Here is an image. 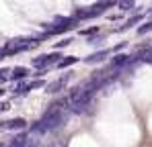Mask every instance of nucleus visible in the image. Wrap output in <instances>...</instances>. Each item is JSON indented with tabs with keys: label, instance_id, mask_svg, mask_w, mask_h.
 <instances>
[{
	"label": "nucleus",
	"instance_id": "nucleus-16",
	"mask_svg": "<svg viewBox=\"0 0 152 147\" xmlns=\"http://www.w3.org/2000/svg\"><path fill=\"white\" fill-rule=\"evenodd\" d=\"M8 108H10V102H8V100H2V102H0V112H6Z\"/></svg>",
	"mask_w": 152,
	"mask_h": 147
},
{
	"label": "nucleus",
	"instance_id": "nucleus-15",
	"mask_svg": "<svg viewBox=\"0 0 152 147\" xmlns=\"http://www.w3.org/2000/svg\"><path fill=\"white\" fill-rule=\"evenodd\" d=\"M93 33H99V29H97V27H91V29H84V31H80V35H93Z\"/></svg>",
	"mask_w": 152,
	"mask_h": 147
},
{
	"label": "nucleus",
	"instance_id": "nucleus-17",
	"mask_svg": "<svg viewBox=\"0 0 152 147\" xmlns=\"http://www.w3.org/2000/svg\"><path fill=\"white\" fill-rule=\"evenodd\" d=\"M8 72H10V70H6V68H4V70H0V84L8 80V76H6V74H8Z\"/></svg>",
	"mask_w": 152,
	"mask_h": 147
},
{
	"label": "nucleus",
	"instance_id": "nucleus-9",
	"mask_svg": "<svg viewBox=\"0 0 152 147\" xmlns=\"http://www.w3.org/2000/svg\"><path fill=\"white\" fill-rule=\"evenodd\" d=\"M109 53H113V49H101V51H97V53L88 55V57H86V63H99V61H103Z\"/></svg>",
	"mask_w": 152,
	"mask_h": 147
},
{
	"label": "nucleus",
	"instance_id": "nucleus-13",
	"mask_svg": "<svg viewBox=\"0 0 152 147\" xmlns=\"http://www.w3.org/2000/svg\"><path fill=\"white\" fill-rule=\"evenodd\" d=\"M142 19H144V17H142V14H136V17H132V19H129V21H127V23L124 24V27H121V29H129V27H134V24H136V23H140V21H142Z\"/></svg>",
	"mask_w": 152,
	"mask_h": 147
},
{
	"label": "nucleus",
	"instance_id": "nucleus-12",
	"mask_svg": "<svg viewBox=\"0 0 152 147\" xmlns=\"http://www.w3.org/2000/svg\"><path fill=\"white\" fill-rule=\"evenodd\" d=\"M117 6H119L121 10H134L136 2H134V0H117Z\"/></svg>",
	"mask_w": 152,
	"mask_h": 147
},
{
	"label": "nucleus",
	"instance_id": "nucleus-10",
	"mask_svg": "<svg viewBox=\"0 0 152 147\" xmlns=\"http://www.w3.org/2000/svg\"><path fill=\"white\" fill-rule=\"evenodd\" d=\"M8 147H29V135H27V133L15 135V139L8 143Z\"/></svg>",
	"mask_w": 152,
	"mask_h": 147
},
{
	"label": "nucleus",
	"instance_id": "nucleus-4",
	"mask_svg": "<svg viewBox=\"0 0 152 147\" xmlns=\"http://www.w3.org/2000/svg\"><path fill=\"white\" fill-rule=\"evenodd\" d=\"M60 53L58 51H53V53H45V55H39V57H35L33 59V66L37 68V70H48L50 66H58L60 63Z\"/></svg>",
	"mask_w": 152,
	"mask_h": 147
},
{
	"label": "nucleus",
	"instance_id": "nucleus-3",
	"mask_svg": "<svg viewBox=\"0 0 152 147\" xmlns=\"http://www.w3.org/2000/svg\"><path fill=\"white\" fill-rule=\"evenodd\" d=\"M78 21H76L74 17H58L53 23L45 24V33H43V37H50V35H60V33H64V31H70L72 27H76Z\"/></svg>",
	"mask_w": 152,
	"mask_h": 147
},
{
	"label": "nucleus",
	"instance_id": "nucleus-11",
	"mask_svg": "<svg viewBox=\"0 0 152 147\" xmlns=\"http://www.w3.org/2000/svg\"><path fill=\"white\" fill-rule=\"evenodd\" d=\"M76 61H78V57H64V59H60V63H58V68L60 70H64V68H70V66H74Z\"/></svg>",
	"mask_w": 152,
	"mask_h": 147
},
{
	"label": "nucleus",
	"instance_id": "nucleus-6",
	"mask_svg": "<svg viewBox=\"0 0 152 147\" xmlns=\"http://www.w3.org/2000/svg\"><path fill=\"white\" fill-rule=\"evenodd\" d=\"M68 80H70V74L68 76H62V78H58L56 82H51L45 86V92H50V94H56V92H60V90H64L66 88V84H68Z\"/></svg>",
	"mask_w": 152,
	"mask_h": 147
},
{
	"label": "nucleus",
	"instance_id": "nucleus-7",
	"mask_svg": "<svg viewBox=\"0 0 152 147\" xmlns=\"http://www.w3.org/2000/svg\"><path fill=\"white\" fill-rule=\"evenodd\" d=\"M129 57L132 55H127V53H117L113 57V61H111V68L113 70H124L126 66H129Z\"/></svg>",
	"mask_w": 152,
	"mask_h": 147
},
{
	"label": "nucleus",
	"instance_id": "nucleus-18",
	"mask_svg": "<svg viewBox=\"0 0 152 147\" xmlns=\"http://www.w3.org/2000/svg\"><path fill=\"white\" fill-rule=\"evenodd\" d=\"M70 43H72V39H64V41H60V43H58L56 47H58V49H62V47H66V45H70Z\"/></svg>",
	"mask_w": 152,
	"mask_h": 147
},
{
	"label": "nucleus",
	"instance_id": "nucleus-1",
	"mask_svg": "<svg viewBox=\"0 0 152 147\" xmlns=\"http://www.w3.org/2000/svg\"><path fill=\"white\" fill-rule=\"evenodd\" d=\"M68 102H70V100H58V102L50 104L48 112H45V115H43L39 121L31 127V131H33V133L43 135V133H48V131H53V129L62 127V125H64V121H66L64 108L68 106Z\"/></svg>",
	"mask_w": 152,
	"mask_h": 147
},
{
	"label": "nucleus",
	"instance_id": "nucleus-5",
	"mask_svg": "<svg viewBox=\"0 0 152 147\" xmlns=\"http://www.w3.org/2000/svg\"><path fill=\"white\" fill-rule=\"evenodd\" d=\"M25 127H27V121L25 119H19V117L0 122V131H23Z\"/></svg>",
	"mask_w": 152,
	"mask_h": 147
},
{
	"label": "nucleus",
	"instance_id": "nucleus-19",
	"mask_svg": "<svg viewBox=\"0 0 152 147\" xmlns=\"http://www.w3.org/2000/svg\"><path fill=\"white\" fill-rule=\"evenodd\" d=\"M2 94H4V90H2V88H0V96H2Z\"/></svg>",
	"mask_w": 152,
	"mask_h": 147
},
{
	"label": "nucleus",
	"instance_id": "nucleus-2",
	"mask_svg": "<svg viewBox=\"0 0 152 147\" xmlns=\"http://www.w3.org/2000/svg\"><path fill=\"white\" fill-rule=\"evenodd\" d=\"M113 4H117V0H99L97 4L88 6V8H78L74 12L76 21H86V19H95V17H101L107 8H111Z\"/></svg>",
	"mask_w": 152,
	"mask_h": 147
},
{
	"label": "nucleus",
	"instance_id": "nucleus-14",
	"mask_svg": "<svg viewBox=\"0 0 152 147\" xmlns=\"http://www.w3.org/2000/svg\"><path fill=\"white\" fill-rule=\"evenodd\" d=\"M152 31V21H146L142 27H138V35H144V33H150Z\"/></svg>",
	"mask_w": 152,
	"mask_h": 147
},
{
	"label": "nucleus",
	"instance_id": "nucleus-8",
	"mask_svg": "<svg viewBox=\"0 0 152 147\" xmlns=\"http://www.w3.org/2000/svg\"><path fill=\"white\" fill-rule=\"evenodd\" d=\"M29 68H23V66H19V68H12L10 70V76H8V80H15V82H19V80H25L27 76H29Z\"/></svg>",
	"mask_w": 152,
	"mask_h": 147
}]
</instances>
